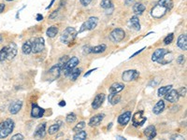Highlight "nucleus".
I'll list each match as a JSON object with an SVG mask.
<instances>
[{
	"instance_id": "nucleus-50",
	"label": "nucleus",
	"mask_w": 187,
	"mask_h": 140,
	"mask_svg": "<svg viewBox=\"0 0 187 140\" xmlns=\"http://www.w3.org/2000/svg\"><path fill=\"white\" fill-rule=\"evenodd\" d=\"M7 1H9V2H10V1H13V0H7Z\"/></svg>"
},
{
	"instance_id": "nucleus-24",
	"label": "nucleus",
	"mask_w": 187,
	"mask_h": 140,
	"mask_svg": "<svg viewBox=\"0 0 187 140\" xmlns=\"http://www.w3.org/2000/svg\"><path fill=\"white\" fill-rule=\"evenodd\" d=\"M145 10H146L145 6H144L143 4H141V3H137V4H135L134 7H133V11H134V13L137 14V15H140V14H142V13L144 12Z\"/></svg>"
},
{
	"instance_id": "nucleus-47",
	"label": "nucleus",
	"mask_w": 187,
	"mask_h": 140,
	"mask_svg": "<svg viewBox=\"0 0 187 140\" xmlns=\"http://www.w3.org/2000/svg\"><path fill=\"white\" fill-rule=\"evenodd\" d=\"M5 10V5L4 4H0V13H2Z\"/></svg>"
},
{
	"instance_id": "nucleus-29",
	"label": "nucleus",
	"mask_w": 187,
	"mask_h": 140,
	"mask_svg": "<svg viewBox=\"0 0 187 140\" xmlns=\"http://www.w3.org/2000/svg\"><path fill=\"white\" fill-rule=\"evenodd\" d=\"M120 100H121V96L118 95L117 94H110V95H109V102L111 105H116V104H118L120 102Z\"/></svg>"
},
{
	"instance_id": "nucleus-14",
	"label": "nucleus",
	"mask_w": 187,
	"mask_h": 140,
	"mask_svg": "<svg viewBox=\"0 0 187 140\" xmlns=\"http://www.w3.org/2000/svg\"><path fill=\"white\" fill-rule=\"evenodd\" d=\"M105 100V94H98L95 97V99L92 103V108L94 109H99L100 106H102L103 102Z\"/></svg>"
},
{
	"instance_id": "nucleus-5",
	"label": "nucleus",
	"mask_w": 187,
	"mask_h": 140,
	"mask_svg": "<svg viewBox=\"0 0 187 140\" xmlns=\"http://www.w3.org/2000/svg\"><path fill=\"white\" fill-rule=\"evenodd\" d=\"M125 37V33L123 29L121 28H116L114 30H112L111 33L110 34V38L112 42H121Z\"/></svg>"
},
{
	"instance_id": "nucleus-43",
	"label": "nucleus",
	"mask_w": 187,
	"mask_h": 140,
	"mask_svg": "<svg viewBox=\"0 0 187 140\" xmlns=\"http://www.w3.org/2000/svg\"><path fill=\"white\" fill-rule=\"evenodd\" d=\"M175 138H179V139H184V137H183V136H178V135H174V136H171V139H175Z\"/></svg>"
},
{
	"instance_id": "nucleus-25",
	"label": "nucleus",
	"mask_w": 187,
	"mask_h": 140,
	"mask_svg": "<svg viewBox=\"0 0 187 140\" xmlns=\"http://www.w3.org/2000/svg\"><path fill=\"white\" fill-rule=\"evenodd\" d=\"M130 24H131V26L135 30H137V31L140 30V20H139V17H137V16H133V17H131V19H130Z\"/></svg>"
},
{
	"instance_id": "nucleus-22",
	"label": "nucleus",
	"mask_w": 187,
	"mask_h": 140,
	"mask_svg": "<svg viewBox=\"0 0 187 140\" xmlns=\"http://www.w3.org/2000/svg\"><path fill=\"white\" fill-rule=\"evenodd\" d=\"M164 109H165V103H164L163 100H160V101H158V102L155 104V106H153L152 112H153L154 114L158 115V114H160V113L163 112Z\"/></svg>"
},
{
	"instance_id": "nucleus-15",
	"label": "nucleus",
	"mask_w": 187,
	"mask_h": 140,
	"mask_svg": "<svg viewBox=\"0 0 187 140\" xmlns=\"http://www.w3.org/2000/svg\"><path fill=\"white\" fill-rule=\"evenodd\" d=\"M130 119H131V112L130 111H126L125 113H123L122 115H120L118 118V122L121 125H126L129 122Z\"/></svg>"
},
{
	"instance_id": "nucleus-28",
	"label": "nucleus",
	"mask_w": 187,
	"mask_h": 140,
	"mask_svg": "<svg viewBox=\"0 0 187 140\" xmlns=\"http://www.w3.org/2000/svg\"><path fill=\"white\" fill-rule=\"evenodd\" d=\"M106 49H107V46L105 44H101V45H98V46H95L94 48L91 49V52L93 53H100V52H103L106 51Z\"/></svg>"
},
{
	"instance_id": "nucleus-6",
	"label": "nucleus",
	"mask_w": 187,
	"mask_h": 140,
	"mask_svg": "<svg viewBox=\"0 0 187 140\" xmlns=\"http://www.w3.org/2000/svg\"><path fill=\"white\" fill-rule=\"evenodd\" d=\"M97 22H98V18L96 17H90L89 18L83 25L80 27L79 33H82L85 30H93L96 27L97 25Z\"/></svg>"
},
{
	"instance_id": "nucleus-30",
	"label": "nucleus",
	"mask_w": 187,
	"mask_h": 140,
	"mask_svg": "<svg viewBox=\"0 0 187 140\" xmlns=\"http://www.w3.org/2000/svg\"><path fill=\"white\" fill-rule=\"evenodd\" d=\"M60 126H61V121H58L57 123H55V124L51 125L50 128H49V134L54 135L55 133H57V132L59 131Z\"/></svg>"
},
{
	"instance_id": "nucleus-40",
	"label": "nucleus",
	"mask_w": 187,
	"mask_h": 140,
	"mask_svg": "<svg viewBox=\"0 0 187 140\" xmlns=\"http://www.w3.org/2000/svg\"><path fill=\"white\" fill-rule=\"evenodd\" d=\"M11 139H12V140H17V139L23 140V139H24V137H23V136H22L21 134H17V135L13 136L11 137Z\"/></svg>"
},
{
	"instance_id": "nucleus-4",
	"label": "nucleus",
	"mask_w": 187,
	"mask_h": 140,
	"mask_svg": "<svg viewBox=\"0 0 187 140\" xmlns=\"http://www.w3.org/2000/svg\"><path fill=\"white\" fill-rule=\"evenodd\" d=\"M79 62L80 61H79L78 57H75V56L74 57H71V58L68 59L67 61V63L62 67L61 71H64L65 72V75H66V76H69L71 71L79 64Z\"/></svg>"
},
{
	"instance_id": "nucleus-1",
	"label": "nucleus",
	"mask_w": 187,
	"mask_h": 140,
	"mask_svg": "<svg viewBox=\"0 0 187 140\" xmlns=\"http://www.w3.org/2000/svg\"><path fill=\"white\" fill-rule=\"evenodd\" d=\"M173 7V1L172 0H159L157 4L154 6L152 10L151 14L153 18H162L163 16Z\"/></svg>"
},
{
	"instance_id": "nucleus-10",
	"label": "nucleus",
	"mask_w": 187,
	"mask_h": 140,
	"mask_svg": "<svg viewBox=\"0 0 187 140\" xmlns=\"http://www.w3.org/2000/svg\"><path fill=\"white\" fill-rule=\"evenodd\" d=\"M45 113V109H43L42 108H40L38 105L33 104L32 105V110H31V117L32 118H41L43 117V115Z\"/></svg>"
},
{
	"instance_id": "nucleus-13",
	"label": "nucleus",
	"mask_w": 187,
	"mask_h": 140,
	"mask_svg": "<svg viewBox=\"0 0 187 140\" xmlns=\"http://www.w3.org/2000/svg\"><path fill=\"white\" fill-rule=\"evenodd\" d=\"M104 117H105V115L102 113H100V114H96V115H95L94 117H92L91 118V120L89 121V126H91V127H95V126H98L100 123H101V121H103V119H104Z\"/></svg>"
},
{
	"instance_id": "nucleus-41",
	"label": "nucleus",
	"mask_w": 187,
	"mask_h": 140,
	"mask_svg": "<svg viewBox=\"0 0 187 140\" xmlns=\"http://www.w3.org/2000/svg\"><path fill=\"white\" fill-rule=\"evenodd\" d=\"M184 56L183 55H180L179 56V58H178V63L180 64H183V63H184Z\"/></svg>"
},
{
	"instance_id": "nucleus-36",
	"label": "nucleus",
	"mask_w": 187,
	"mask_h": 140,
	"mask_svg": "<svg viewBox=\"0 0 187 140\" xmlns=\"http://www.w3.org/2000/svg\"><path fill=\"white\" fill-rule=\"evenodd\" d=\"M76 119H77L76 114H75V113H73V112L68 114V115H67V117H66V121H67V122H68V123H73V122H74V121H76Z\"/></svg>"
},
{
	"instance_id": "nucleus-31",
	"label": "nucleus",
	"mask_w": 187,
	"mask_h": 140,
	"mask_svg": "<svg viewBox=\"0 0 187 140\" xmlns=\"http://www.w3.org/2000/svg\"><path fill=\"white\" fill-rule=\"evenodd\" d=\"M87 137V134L85 131H79L77 132V134L73 136V139L74 140H84Z\"/></svg>"
},
{
	"instance_id": "nucleus-34",
	"label": "nucleus",
	"mask_w": 187,
	"mask_h": 140,
	"mask_svg": "<svg viewBox=\"0 0 187 140\" xmlns=\"http://www.w3.org/2000/svg\"><path fill=\"white\" fill-rule=\"evenodd\" d=\"M7 59H8V51H7V46H6L0 50V62H3Z\"/></svg>"
},
{
	"instance_id": "nucleus-9",
	"label": "nucleus",
	"mask_w": 187,
	"mask_h": 140,
	"mask_svg": "<svg viewBox=\"0 0 187 140\" xmlns=\"http://www.w3.org/2000/svg\"><path fill=\"white\" fill-rule=\"evenodd\" d=\"M139 76H140L139 71L131 69V70L125 71L123 73V75H122V79H123V80L125 82H129V81H132V80L136 79L137 78H139Z\"/></svg>"
},
{
	"instance_id": "nucleus-2",
	"label": "nucleus",
	"mask_w": 187,
	"mask_h": 140,
	"mask_svg": "<svg viewBox=\"0 0 187 140\" xmlns=\"http://www.w3.org/2000/svg\"><path fill=\"white\" fill-rule=\"evenodd\" d=\"M14 129V121L11 119H7L0 123V138L9 136Z\"/></svg>"
},
{
	"instance_id": "nucleus-18",
	"label": "nucleus",
	"mask_w": 187,
	"mask_h": 140,
	"mask_svg": "<svg viewBox=\"0 0 187 140\" xmlns=\"http://www.w3.org/2000/svg\"><path fill=\"white\" fill-rule=\"evenodd\" d=\"M125 89V85L123 83H120V82H116V83H113L110 88V94H116L122 92Z\"/></svg>"
},
{
	"instance_id": "nucleus-12",
	"label": "nucleus",
	"mask_w": 187,
	"mask_h": 140,
	"mask_svg": "<svg viewBox=\"0 0 187 140\" xmlns=\"http://www.w3.org/2000/svg\"><path fill=\"white\" fill-rule=\"evenodd\" d=\"M167 53H169V52L165 50V49H157V50L152 53V60L153 62H158L159 60H161Z\"/></svg>"
},
{
	"instance_id": "nucleus-33",
	"label": "nucleus",
	"mask_w": 187,
	"mask_h": 140,
	"mask_svg": "<svg viewBox=\"0 0 187 140\" xmlns=\"http://www.w3.org/2000/svg\"><path fill=\"white\" fill-rule=\"evenodd\" d=\"M172 89V85H167V86H164V87H161L159 88L158 90V95L159 96H163L165 95L169 90H171Z\"/></svg>"
},
{
	"instance_id": "nucleus-44",
	"label": "nucleus",
	"mask_w": 187,
	"mask_h": 140,
	"mask_svg": "<svg viewBox=\"0 0 187 140\" xmlns=\"http://www.w3.org/2000/svg\"><path fill=\"white\" fill-rule=\"evenodd\" d=\"M96 69H97V68H94V69H92V70H90V71H88V73H85V74H84V77H85V78H86V77H88V76L90 75V74L92 73V72L95 71Z\"/></svg>"
},
{
	"instance_id": "nucleus-7",
	"label": "nucleus",
	"mask_w": 187,
	"mask_h": 140,
	"mask_svg": "<svg viewBox=\"0 0 187 140\" xmlns=\"http://www.w3.org/2000/svg\"><path fill=\"white\" fill-rule=\"evenodd\" d=\"M45 48L44 43V38L43 37H38L34 40V42H32V52L38 53L41 52Z\"/></svg>"
},
{
	"instance_id": "nucleus-35",
	"label": "nucleus",
	"mask_w": 187,
	"mask_h": 140,
	"mask_svg": "<svg viewBox=\"0 0 187 140\" xmlns=\"http://www.w3.org/2000/svg\"><path fill=\"white\" fill-rule=\"evenodd\" d=\"M100 6L102 9H105V10H108L110 7H112V2L111 0H102L101 3H100Z\"/></svg>"
},
{
	"instance_id": "nucleus-8",
	"label": "nucleus",
	"mask_w": 187,
	"mask_h": 140,
	"mask_svg": "<svg viewBox=\"0 0 187 140\" xmlns=\"http://www.w3.org/2000/svg\"><path fill=\"white\" fill-rule=\"evenodd\" d=\"M146 121H147V118L143 116V111H139L135 113L134 116L132 117V122L135 127L142 126Z\"/></svg>"
},
{
	"instance_id": "nucleus-49",
	"label": "nucleus",
	"mask_w": 187,
	"mask_h": 140,
	"mask_svg": "<svg viewBox=\"0 0 187 140\" xmlns=\"http://www.w3.org/2000/svg\"><path fill=\"white\" fill-rule=\"evenodd\" d=\"M59 106H66V102H65V101H61V103L59 104Z\"/></svg>"
},
{
	"instance_id": "nucleus-39",
	"label": "nucleus",
	"mask_w": 187,
	"mask_h": 140,
	"mask_svg": "<svg viewBox=\"0 0 187 140\" xmlns=\"http://www.w3.org/2000/svg\"><path fill=\"white\" fill-rule=\"evenodd\" d=\"M178 94H179V95H180V96H185V94H186V88L185 87L181 88L180 90L178 91Z\"/></svg>"
},
{
	"instance_id": "nucleus-27",
	"label": "nucleus",
	"mask_w": 187,
	"mask_h": 140,
	"mask_svg": "<svg viewBox=\"0 0 187 140\" xmlns=\"http://www.w3.org/2000/svg\"><path fill=\"white\" fill-rule=\"evenodd\" d=\"M22 51L24 54H30L32 52V42H30L29 40L24 42L22 47Z\"/></svg>"
},
{
	"instance_id": "nucleus-26",
	"label": "nucleus",
	"mask_w": 187,
	"mask_h": 140,
	"mask_svg": "<svg viewBox=\"0 0 187 140\" xmlns=\"http://www.w3.org/2000/svg\"><path fill=\"white\" fill-rule=\"evenodd\" d=\"M57 34H58V27H56L54 25L49 27L46 31V35L49 37H54Z\"/></svg>"
},
{
	"instance_id": "nucleus-46",
	"label": "nucleus",
	"mask_w": 187,
	"mask_h": 140,
	"mask_svg": "<svg viewBox=\"0 0 187 140\" xmlns=\"http://www.w3.org/2000/svg\"><path fill=\"white\" fill-rule=\"evenodd\" d=\"M133 2H134V0H125V3L126 6H129V5H131Z\"/></svg>"
},
{
	"instance_id": "nucleus-11",
	"label": "nucleus",
	"mask_w": 187,
	"mask_h": 140,
	"mask_svg": "<svg viewBox=\"0 0 187 140\" xmlns=\"http://www.w3.org/2000/svg\"><path fill=\"white\" fill-rule=\"evenodd\" d=\"M179 97H180V95H179L178 94V91L176 90H169L168 92L165 94V99L168 102H171V103H175L179 100Z\"/></svg>"
},
{
	"instance_id": "nucleus-38",
	"label": "nucleus",
	"mask_w": 187,
	"mask_h": 140,
	"mask_svg": "<svg viewBox=\"0 0 187 140\" xmlns=\"http://www.w3.org/2000/svg\"><path fill=\"white\" fill-rule=\"evenodd\" d=\"M173 38H174V36H173V34L171 33V34H169L168 36H167L166 37H165V39H164V43L166 44V45H168V44H170L173 41Z\"/></svg>"
},
{
	"instance_id": "nucleus-19",
	"label": "nucleus",
	"mask_w": 187,
	"mask_h": 140,
	"mask_svg": "<svg viewBox=\"0 0 187 140\" xmlns=\"http://www.w3.org/2000/svg\"><path fill=\"white\" fill-rule=\"evenodd\" d=\"M144 135L149 139H153L156 136V129L153 125H150L144 130Z\"/></svg>"
},
{
	"instance_id": "nucleus-37",
	"label": "nucleus",
	"mask_w": 187,
	"mask_h": 140,
	"mask_svg": "<svg viewBox=\"0 0 187 140\" xmlns=\"http://www.w3.org/2000/svg\"><path fill=\"white\" fill-rule=\"evenodd\" d=\"M84 127H85V122H84V121H80V122L78 123V124H77L74 128H73V131H74V132L82 131Z\"/></svg>"
},
{
	"instance_id": "nucleus-16",
	"label": "nucleus",
	"mask_w": 187,
	"mask_h": 140,
	"mask_svg": "<svg viewBox=\"0 0 187 140\" xmlns=\"http://www.w3.org/2000/svg\"><path fill=\"white\" fill-rule=\"evenodd\" d=\"M49 72V75H52V80H54L55 79H57L60 75V73L62 72L61 71V65L58 64L54 65V67H53L50 70L48 71Z\"/></svg>"
},
{
	"instance_id": "nucleus-32",
	"label": "nucleus",
	"mask_w": 187,
	"mask_h": 140,
	"mask_svg": "<svg viewBox=\"0 0 187 140\" xmlns=\"http://www.w3.org/2000/svg\"><path fill=\"white\" fill-rule=\"evenodd\" d=\"M80 72H82V69L80 68H74L72 71H71V73H70V78H71V79L74 81V80H76L78 78H79V76L80 75Z\"/></svg>"
},
{
	"instance_id": "nucleus-48",
	"label": "nucleus",
	"mask_w": 187,
	"mask_h": 140,
	"mask_svg": "<svg viewBox=\"0 0 187 140\" xmlns=\"http://www.w3.org/2000/svg\"><path fill=\"white\" fill-rule=\"evenodd\" d=\"M55 15H57V11H56V10L53 11V13L50 16V18H51V19H53V18L55 17Z\"/></svg>"
},
{
	"instance_id": "nucleus-23",
	"label": "nucleus",
	"mask_w": 187,
	"mask_h": 140,
	"mask_svg": "<svg viewBox=\"0 0 187 140\" xmlns=\"http://www.w3.org/2000/svg\"><path fill=\"white\" fill-rule=\"evenodd\" d=\"M45 132H46V123H42V124H40L37 130H36V133H35V136H38V137H40L42 138L45 136Z\"/></svg>"
},
{
	"instance_id": "nucleus-42",
	"label": "nucleus",
	"mask_w": 187,
	"mask_h": 140,
	"mask_svg": "<svg viewBox=\"0 0 187 140\" xmlns=\"http://www.w3.org/2000/svg\"><path fill=\"white\" fill-rule=\"evenodd\" d=\"M80 3H82V5L84 6V7L88 6L89 4L91 3V0H80Z\"/></svg>"
},
{
	"instance_id": "nucleus-21",
	"label": "nucleus",
	"mask_w": 187,
	"mask_h": 140,
	"mask_svg": "<svg viewBox=\"0 0 187 140\" xmlns=\"http://www.w3.org/2000/svg\"><path fill=\"white\" fill-rule=\"evenodd\" d=\"M7 51H8V59L11 60L17 54V49H16V46L14 44L7 46Z\"/></svg>"
},
{
	"instance_id": "nucleus-17",
	"label": "nucleus",
	"mask_w": 187,
	"mask_h": 140,
	"mask_svg": "<svg viewBox=\"0 0 187 140\" xmlns=\"http://www.w3.org/2000/svg\"><path fill=\"white\" fill-rule=\"evenodd\" d=\"M177 45L182 51L187 50V36L185 34H182L179 37L178 41H177Z\"/></svg>"
},
{
	"instance_id": "nucleus-45",
	"label": "nucleus",
	"mask_w": 187,
	"mask_h": 140,
	"mask_svg": "<svg viewBox=\"0 0 187 140\" xmlns=\"http://www.w3.org/2000/svg\"><path fill=\"white\" fill-rule=\"evenodd\" d=\"M42 19H43V16L41 14L37 15V21H42Z\"/></svg>"
},
{
	"instance_id": "nucleus-3",
	"label": "nucleus",
	"mask_w": 187,
	"mask_h": 140,
	"mask_svg": "<svg viewBox=\"0 0 187 140\" xmlns=\"http://www.w3.org/2000/svg\"><path fill=\"white\" fill-rule=\"evenodd\" d=\"M78 32L76 31V29L74 27H68L66 28L63 32V34L60 37L62 43L64 44H70L73 40L75 39V37H77Z\"/></svg>"
},
{
	"instance_id": "nucleus-20",
	"label": "nucleus",
	"mask_w": 187,
	"mask_h": 140,
	"mask_svg": "<svg viewBox=\"0 0 187 140\" xmlns=\"http://www.w3.org/2000/svg\"><path fill=\"white\" fill-rule=\"evenodd\" d=\"M23 106V102L22 101H15L10 106V112L11 114H17Z\"/></svg>"
}]
</instances>
